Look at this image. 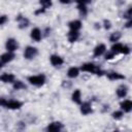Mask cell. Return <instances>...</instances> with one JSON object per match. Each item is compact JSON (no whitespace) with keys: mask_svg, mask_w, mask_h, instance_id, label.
I'll return each instance as SVG.
<instances>
[{"mask_svg":"<svg viewBox=\"0 0 132 132\" xmlns=\"http://www.w3.org/2000/svg\"><path fill=\"white\" fill-rule=\"evenodd\" d=\"M79 69H80L81 72L95 74V75H98V76H101V75L105 74V71L99 65H97V64H95L93 62H86V63L81 64Z\"/></svg>","mask_w":132,"mask_h":132,"instance_id":"cell-1","label":"cell"},{"mask_svg":"<svg viewBox=\"0 0 132 132\" xmlns=\"http://www.w3.org/2000/svg\"><path fill=\"white\" fill-rule=\"evenodd\" d=\"M27 82L30 84L33 87L40 88L46 82V76L43 73H38V74H32L27 77Z\"/></svg>","mask_w":132,"mask_h":132,"instance_id":"cell-2","label":"cell"},{"mask_svg":"<svg viewBox=\"0 0 132 132\" xmlns=\"http://www.w3.org/2000/svg\"><path fill=\"white\" fill-rule=\"evenodd\" d=\"M39 54V51L36 46H33V45H27L25 48H24V52H23V57L25 60H33L35 59Z\"/></svg>","mask_w":132,"mask_h":132,"instance_id":"cell-3","label":"cell"},{"mask_svg":"<svg viewBox=\"0 0 132 132\" xmlns=\"http://www.w3.org/2000/svg\"><path fill=\"white\" fill-rule=\"evenodd\" d=\"M24 103L18 99H6V102H5V105H4V108L6 109H9V110H18V109H21L23 107Z\"/></svg>","mask_w":132,"mask_h":132,"instance_id":"cell-4","label":"cell"},{"mask_svg":"<svg viewBox=\"0 0 132 132\" xmlns=\"http://www.w3.org/2000/svg\"><path fill=\"white\" fill-rule=\"evenodd\" d=\"M4 46H5V50H6L7 52L15 53V52L19 50V47H20V43H19V41H18L15 38L9 37V38L6 39Z\"/></svg>","mask_w":132,"mask_h":132,"instance_id":"cell-5","label":"cell"},{"mask_svg":"<svg viewBox=\"0 0 132 132\" xmlns=\"http://www.w3.org/2000/svg\"><path fill=\"white\" fill-rule=\"evenodd\" d=\"M63 129H64V125L60 121H53L48 123L47 126L45 127V130L47 132H60Z\"/></svg>","mask_w":132,"mask_h":132,"instance_id":"cell-6","label":"cell"},{"mask_svg":"<svg viewBox=\"0 0 132 132\" xmlns=\"http://www.w3.org/2000/svg\"><path fill=\"white\" fill-rule=\"evenodd\" d=\"M30 38L34 41V42H40L43 38V34H42V30L39 27H33L30 31Z\"/></svg>","mask_w":132,"mask_h":132,"instance_id":"cell-7","label":"cell"},{"mask_svg":"<svg viewBox=\"0 0 132 132\" xmlns=\"http://www.w3.org/2000/svg\"><path fill=\"white\" fill-rule=\"evenodd\" d=\"M15 22L18 24V28L21 29V30H24V29L28 28L29 25H30V20L27 16L23 15V14H18L15 16Z\"/></svg>","mask_w":132,"mask_h":132,"instance_id":"cell-8","label":"cell"},{"mask_svg":"<svg viewBox=\"0 0 132 132\" xmlns=\"http://www.w3.org/2000/svg\"><path fill=\"white\" fill-rule=\"evenodd\" d=\"M93 105L90 101H84L79 104V112L82 116H89L93 113Z\"/></svg>","mask_w":132,"mask_h":132,"instance_id":"cell-9","label":"cell"},{"mask_svg":"<svg viewBox=\"0 0 132 132\" xmlns=\"http://www.w3.org/2000/svg\"><path fill=\"white\" fill-rule=\"evenodd\" d=\"M50 63L53 67L59 68L64 64V59L58 54H52L50 56Z\"/></svg>","mask_w":132,"mask_h":132,"instance_id":"cell-10","label":"cell"},{"mask_svg":"<svg viewBox=\"0 0 132 132\" xmlns=\"http://www.w3.org/2000/svg\"><path fill=\"white\" fill-rule=\"evenodd\" d=\"M105 75L107 77V79L111 80V81H118V80H125L126 76L118 71H109V72H105Z\"/></svg>","mask_w":132,"mask_h":132,"instance_id":"cell-11","label":"cell"},{"mask_svg":"<svg viewBox=\"0 0 132 132\" xmlns=\"http://www.w3.org/2000/svg\"><path fill=\"white\" fill-rule=\"evenodd\" d=\"M107 51V46L104 43H98L94 48H93V57L94 58H100L102 57L105 52Z\"/></svg>","mask_w":132,"mask_h":132,"instance_id":"cell-12","label":"cell"},{"mask_svg":"<svg viewBox=\"0 0 132 132\" xmlns=\"http://www.w3.org/2000/svg\"><path fill=\"white\" fill-rule=\"evenodd\" d=\"M128 93H129V88H128V86L125 85V84L120 85V86L116 89V95H117V97L120 98V99L126 98L127 95H128Z\"/></svg>","mask_w":132,"mask_h":132,"instance_id":"cell-13","label":"cell"},{"mask_svg":"<svg viewBox=\"0 0 132 132\" xmlns=\"http://www.w3.org/2000/svg\"><path fill=\"white\" fill-rule=\"evenodd\" d=\"M14 58H15L14 53L7 52V51H6L5 53H3V54L0 55V63H2L3 65L8 64V63H10L11 61H13Z\"/></svg>","mask_w":132,"mask_h":132,"instance_id":"cell-14","label":"cell"},{"mask_svg":"<svg viewBox=\"0 0 132 132\" xmlns=\"http://www.w3.org/2000/svg\"><path fill=\"white\" fill-rule=\"evenodd\" d=\"M79 74H80V69L77 66H70L66 71V75L69 79H74L78 77Z\"/></svg>","mask_w":132,"mask_h":132,"instance_id":"cell-15","label":"cell"},{"mask_svg":"<svg viewBox=\"0 0 132 132\" xmlns=\"http://www.w3.org/2000/svg\"><path fill=\"white\" fill-rule=\"evenodd\" d=\"M120 109L124 111V113H130L132 111V101L130 99H123L120 102Z\"/></svg>","mask_w":132,"mask_h":132,"instance_id":"cell-16","label":"cell"},{"mask_svg":"<svg viewBox=\"0 0 132 132\" xmlns=\"http://www.w3.org/2000/svg\"><path fill=\"white\" fill-rule=\"evenodd\" d=\"M71 101L75 104H80L82 102V94H81V91L79 89H74L71 93Z\"/></svg>","mask_w":132,"mask_h":132,"instance_id":"cell-17","label":"cell"},{"mask_svg":"<svg viewBox=\"0 0 132 132\" xmlns=\"http://www.w3.org/2000/svg\"><path fill=\"white\" fill-rule=\"evenodd\" d=\"M15 79V75L11 72H4L0 74V81H2L3 84H12Z\"/></svg>","mask_w":132,"mask_h":132,"instance_id":"cell-18","label":"cell"},{"mask_svg":"<svg viewBox=\"0 0 132 132\" xmlns=\"http://www.w3.org/2000/svg\"><path fill=\"white\" fill-rule=\"evenodd\" d=\"M67 26H68L69 30L80 31V29L82 28V22L80 20H78V19H74V20H71L70 22H68Z\"/></svg>","mask_w":132,"mask_h":132,"instance_id":"cell-19","label":"cell"},{"mask_svg":"<svg viewBox=\"0 0 132 132\" xmlns=\"http://www.w3.org/2000/svg\"><path fill=\"white\" fill-rule=\"evenodd\" d=\"M80 37V33L79 31H73V30H69L67 33V40L69 43H74L76 42Z\"/></svg>","mask_w":132,"mask_h":132,"instance_id":"cell-20","label":"cell"},{"mask_svg":"<svg viewBox=\"0 0 132 132\" xmlns=\"http://www.w3.org/2000/svg\"><path fill=\"white\" fill-rule=\"evenodd\" d=\"M123 48H124V43L118 41V42H114V43L111 44L109 51H111L114 55L118 56V55H122L123 54Z\"/></svg>","mask_w":132,"mask_h":132,"instance_id":"cell-21","label":"cell"},{"mask_svg":"<svg viewBox=\"0 0 132 132\" xmlns=\"http://www.w3.org/2000/svg\"><path fill=\"white\" fill-rule=\"evenodd\" d=\"M11 85H12V89L14 91H22V90H25L27 88L26 84L23 80H20V79H15Z\"/></svg>","mask_w":132,"mask_h":132,"instance_id":"cell-22","label":"cell"},{"mask_svg":"<svg viewBox=\"0 0 132 132\" xmlns=\"http://www.w3.org/2000/svg\"><path fill=\"white\" fill-rule=\"evenodd\" d=\"M121 38H122V33H121V31H113L112 33H110V35H109V37H108V40H109L111 43H114V42L120 41Z\"/></svg>","mask_w":132,"mask_h":132,"instance_id":"cell-23","label":"cell"},{"mask_svg":"<svg viewBox=\"0 0 132 132\" xmlns=\"http://www.w3.org/2000/svg\"><path fill=\"white\" fill-rule=\"evenodd\" d=\"M76 9L79 13L80 16L85 18L88 15V12H89V9H88V6L87 5H80V4H76Z\"/></svg>","mask_w":132,"mask_h":132,"instance_id":"cell-24","label":"cell"},{"mask_svg":"<svg viewBox=\"0 0 132 132\" xmlns=\"http://www.w3.org/2000/svg\"><path fill=\"white\" fill-rule=\"evenodd\" d=\"M38 3L40 5V7L44 8L45 10L50 9L53 6V0H38Z\"/></svg>","mask_w":132,"mask_h":132,"instance_id":"cell-25","label":"cell"},{"mask_svg":"<svg viewBox=\"0 0 132 132\" xmlns=\"http://www.w3.org/2000/svg\"><path fill=\"white\" fill-rule=\"evenodd\" d=\"M124 111L123 110H121V109H118V110H114V111H112L111 112V118L113 119V120H116V121H120V120H122L123 118H124Z\"/></svg>","mask_w":132,"mask_h":132,"instance_id":"cell-26","label":"cell"},{"mask_svg":"<svg viewBox=\"0 0 132 132\" xmlns=\"http://www.w3.org/2000/svg\"><path fill=\"white\" fill-rule=\"evenodd\" d=\"M101 27H102L105 31H109V30L111 29V27H112V23H111L110 20H108V19H104L103 22H102V24H101Z\"/></svg>","mask_w":132,"mask_h":132,"instance_id":"cell-27","label":"cell"},{"mask_svg":"<svg viewBox=\"0 0 132 132\" xmlns=\"http://www.w3.org/2000/svg\"><path fill=\"white\" fill-rule=\"evenodd\" d=\"M104 56V59L106 60V61H110V60H113L116 57H117V55H114L111 51H106L105 52V54L103 55Z\"/></svg>","mask_w":132,"mask_h":132,"instance_id":"cell-28","label":"cell"},{"mask_svg":"<svg viewBox=\"0 0 132 132\" xmlns=\"http://www.w3.org/2000/svg\"><path fill=\"white\" fill-rule=\"evenodd\" d=\"M123 19L125 20H131V7H128L124 13H123Z\"/></svg>","mask_w":132,"mask_h":132,"instance_id":"cell-29","label":"cell"},{"mask_svg":"<svg viewBox=\"0 0 132 132\" xmlns=\"http://www.w3.org/2000/svg\"><path fill=\"white\" fill-rule=\"evenodd\" d=\"M8 21H9L8 15H6V14H1L0 15V26H4Z\"/></svg>","mask_w":132,"mask_h":132,"instance_id":"cell-30","label":"cell"},{"mask_svg":"<svg viewBox=\"0 0 132 132\" xmlns=\"http://www.w3.org/2000/svg\"><path fill=\"white\" fill-rule=\"evenodd\" d=\"M130 53H131V48H130V46L128 45V44H124V48H123V54L122 55H124V56H128V55H130Z\"/></svg>","mask_w":132,"mask_h":132,"instance_id":"cell-31","label":"cell"},{"mask_svg":"<svg viewBox=\"0 0 132 132\" xmlns=\"http://www.w3.org/2000/svg\"><path fill=\"white\" fill-rule=\"evenodd\" d=\"M74 2L76 4H80V5H89L92 3V0H74Z\"/></svg>","mask_w":132,"mask_h":132,"instance_id":"cell-32","label":"cell"},{"mask_svg":"<svg viewBox=\"0 0 132 132\" xmlns=\"http://www.w3.org/2000/svg\"><path fill=\"white\" fill-rule=\"evenodd\" d=\"M45 11H46V10H45L44 8L39 7V8H37V9L34 11V14H35V15H41V14H43Z\"/></svg>","mask_w":132,"mask_h":132,"instance_id":"cell-33","label":"cell"},{"mask_svg":"<svg viewBox=\"0 0 132 132\" xmlns=\"http://www.w3.org/2000/svg\"><path fill=\"white\" fill-rule=\"evenodd\" d=\"M124 27L126 29H130L132 27V20H126V22L124 24Z\"/></svg>","mask_w":132,"mask_h":132,"instance_id":"cell-34","label":"cell"},{"mask_svg":"<svg viewBox=\"0 0 132 132\" xmlns=\"http://www.w3.org/2000/svg\"><path fill=\"white\" fill-rule=\"evenodd\" d=\"M51 31H52V29H51L50 27H46L44 30H42V34H43V36H48V35L51 34Z\"/></svg>","mask_w":132,"mask_h":132,"instance_id":"cell-35","label":"cell"},{"mask_svg":"<svg viewBox=\"0 0 132 132\" xmlns=\"http://www.w3.org/2000/svg\"><path fill=\"white\" fill-rule=\"evenodd\" d=\"M59 3L63 4V5H68V4H71L72 2H74V0H58Z\"/></svg>","mask_w":132,"mask_h":132,"instance_id":"cell-36","label":"cell"},{"mask_svg":"<svg viewBox=\"0 0 132 132\" xmlns=\"http://www.w3.org/2000/svg\"><path fill=\"white\" fill-rule=\"evenodd\" d=\"M5 102H6V98H4V97H0V107H4Z\"/></svg>","mask_w":132,"mask_h":132,"instance_id":"cell-37","label":"cell"},{"mask_svg":"<svg viewBox=\"0 0 132 132\" xmlns=\"http://www.w3.org/2000/svg\"><path fill=\"white\" fill-rule=\"evenodd\" d=\"M94 27H95L96 30H99V29L101 28V24H100V23H95V26H94Z\"/></svg>","mask_w":132,"mask_h":132,"instance_id":"cell-38","label":"cell"},{"mask_svg":"<svg viewBox=\"0 0 132 132\" xmlns=\"http://www.w3.org/2000/svg\"><path fill=\"white\" fill-rule=\"evenodd\" d=\"M2 67H3V64H2V63H0V70L2 69Z\"/></svg>","mask_w":132,"mask_h":132,"instance_id":"cell-39","label":"cell"}]
</instances>
